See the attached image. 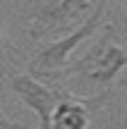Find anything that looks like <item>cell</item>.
I'll list each match as a JSON object with an SVG mask.
<instances>
[{
    "instance_id": "cell-1",
    "label": "cell",
    "mask_w": 127,
    "mask_h": 129,
    "mask_svg": "<svg viewBox=\"0 0 127 129\" xmlns=\"http://www.w3.org/2000/svg\"><path fill=\"white\" fill-rule=\"evenodd\" d=\"M127 67V50L113 41V24H106L98 41L89 46V50L65 67L58 79H72L77 88H106L118 79ZM55 79V81H58Z\"/></svg>"
},
{
    "instance_id": "cell-2",
    "label": "cell",
    "mask_w": 127,
    "mask_h": 129,
    "mask_svg": "<svg viewBox=\"0 0 127 129\" xmlns=\"http://www.w3.org/2000/svg\"><path fill=\"white\" fill-rule=\"evenodd\" d=\"M103 7H106V3L98 0V5H94V10L86 14V19L77 29H72L62 38H55V41L46 43L43 48H38V53L29 60V74L36 77V79H43V81L46 79L55 81L58 74L65 69L67 57L74 53V48L98 31L101 19H103Z\"/></svg>"
},
{
    "instance_id": "cell-3",
    "label": "cell",
    "mask_w": 127,
    "mask_h": 129,
    "mask_svg": "<svg viewBox=\"0 0 127 129\" xmlns=\"http://www.w3.org/2000/svg\"><path fill=\"white\" fill-rule=\"evenodd\" d=\"M94 10L91 0H31V38H46L60 31H72L79 19Z\"/></svg>"
},
{
    "instance_id": "cell-4",
    "label": "cell",
    "mask_w": 127,
    "mask_h": 129,
    "mask_svg": "<svg viewBox=\"0 0 127 129\" xmlns=\"http://www.w3.org/2000/svg\"><path fill=\"white\" fill-rule=\"evenodd\" d=\"M110 101V91H101L96 96H77L62 88L55 108L48 120V129H89L94 115Z\"/></svg>"
},
{
    "instance_id": "cell-5",
    "label": "cell",
    "mask_w": 127,
    "mask_h": 129,
    "mask_svg": "<svg viewBox=\"0 0 127 129\" xmlns=\"http://www.w3.org/2000/svg\"><path fill=\"white\" fill-rule=\"evenodd\" d=\"M10 88L17 93V98L38 115V129H48V120L55 108L58 98L62 96L60 86H48L43 79H36L31 74H14L10 79Z\"/></svg>"
},
{
    "instance_id": "cell-6",
    "label": "cell",
    "mask_w": 127,
    "mask_h": 129,
    "mask_svg": "<svg viewBox=\"0 0 127 129\" xmlns=\"http://www.w3.org/2000/svg\"><path fill=\"white\" fill-rule=\"evenodd\" d=\"M0 129H29V127H24V124H17V122L7 120V117L3 115V110H0Z\"/></svg>"
},
{
    "instance_id": "cell-7",
    "label": "cell",
    "mask_w": 127,
    "mask_h": 129,
    "mask_svg": "<svg viewBox=\"0 0 127 129\" xmlns=\"http://www.w3.org/2000/svg\"><path fill=\"white\" fill-rule=\"evenodd\" d=\"M3 41H5V24H3V19H0V48H3Z\"/></svg>"
},
{
    "instance_id": "cell-8",
    "label": "cell",
    "mask_w": 127,
    "mask_h": 129,
    "mask_svg": "<svg viewBox=\"0 0 127 129\" xmlns=\"http://www.w3.org/2000/svg\"><path fill=\"white\" fill-rule=\"evenodd\" d=\"M120 88H127V77L122 79V81H120Z\"/></svg>"
},
{
    "instance_id": "cell-9",
    "label": "cell",
    "mask_w": 127,
    "mask_h": 129,
    "mask_svg": "<svg viewBox=\"0 0 127 129\" xmlns=\"http://www.w3.org/2000/svg\"><path fill=\"white\" fill-rule=\"evenodd\" d=\"M120 3H122V5H125V7H127V0H120Z\"/></svg>"
}]
</instances>
